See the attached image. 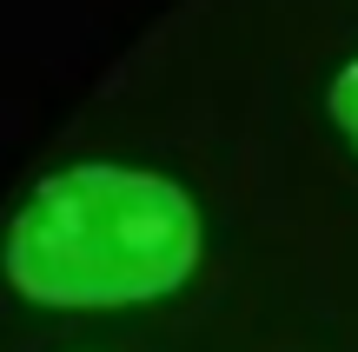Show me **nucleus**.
Instances as JSON below:
<instances>
[{"label":"nucleus","mask_w":358,"mask_h":352,"mask_svg":"<svg viewBox=\"0 0 358 352\" xmlns=\"http://www.w3.org/2000/svg\"><path fill=\"white\" fill-rule=\"evenodd\" d=\"M206 260V226L166 173L87 160L20 199L7 226V286L47 313H127L173 300Z\"/></svg>","instance_id":"nucleus-1"},{"label":"nucleus","mask_w":358,"mask_h":352,"mask_svg":"<svg viewBox=\"0 0 358 352\" xmlns=\"http://www.w3.org/2000/svg\"><path fill=\"white\" fill-rule=\"evenodd\" d=\"M332 127L352 140V153H358V60L338 66V80H332Z\"/></svg>","instance_id":"nucleus-2"}]
</instances>
